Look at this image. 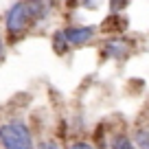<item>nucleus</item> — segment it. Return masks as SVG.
Segmentation results:
<instances>
[{"mask_svg": "<svg viewBox=\"0 0 149 149\" xmlns=\"http://www.w3.org/2000/svg\"><path fill=\"white\" fill-rule=\"evenodd\" d=\"M0 147L2 149H35L33 132L20 118L0 125Z\"/></svg>", "mask_w": 149, "mask_h": 149, "instance_id": "obj_1", "label": "nucleus"}, {"mask_svg": "<svg viewBox=\"0 0 149 149\" xmlns=\"http://www.w3.org/2000/svg\"><path fill=\"white\" fill-rule=\"evenodd\" d=\"M31 24H35V20H33L29 2L26 0L13 2V5L9 7V11H7V15H5V29H7V33H9V37L11 40L22 37Z\"/></svg>", "mask_w": 149, "mask_h": 149, "instance_id": "obj_2", "label": "nucleus"}, {"mask_svg": "<svg viewBox=\"0 0 149 149\" xmlns=\"http://www.w3.org/2000/svg\"><path fill=\"white\" fill-rule=\"evenodd\" d=\"M68 40V44L72 48H81V46H88L97 40L99 35V29L92 26V24H70V26L61 29Z\"/></svg>", "mask_w": 149, "mask_h": 149, "instance_id": "obj_3", "label": "nucleus"}, {"mask_svg": "<svg viewBox=\"0 0 149 149\" xmlns=\"http://www.w3.org/2000/svg\"><path fill=\"white\" fill-rule=\"evenodd\" d=\"M132 53V44L127 42L125 37L121 35H112L107 37L105 42L99 46V55H101V59H114V61H123L127 59Z\"/></svg>", "mask_w": 149, "mask_h": 149, "instance_id": "obj_4", "label": "nucleus"}, {"mask_svg": "<svg viewBox=\"0 0 149 149\" xmlns=\"http://www.w3.org/2000/svg\"><path fill=\"white\" fill-rule=\"evenodd\" d=\"M110 149H136L132 134H127V132H114L110 136Z\"/></svg>", "mask_w": 149, "mask_h": 149, "instance_id": "obj_5", "label": "nucleus"}, {"mask_svg": "<svg viewBox=\"0 0 149 149\" xmlns=\"http://www.w3.org/2000/svg\"><path fill=\"white\" fill-rule=\"evenodd\" d=\"M132 138H134L136 149H149V127L136 125L132 132Z\"/></svg>", "mask_w": 149, "mask_h": 149, "instance_id": "obj_6", "label": "nucleus"}, {"mask_svg": "<svg viewBox=\"0 0 149 149\" xmlns=\"http://www.w3.org/2000/svg\"><path fill=\"white\" fill-rule=\"evenodd\" d=\"M51 44H53V51H55L57 55H66V53H68L70 48H72V46L68 44V40H66L64 31H55V33H53Z\"/></svg>", "mask_w": 149, "mask_h": 149, "instance_id": "obj_7", "label": "nucleus"}, {"mask_svg": "<svg viewBox=\"0 0 149 149\" xmlns=\"http://www.w3.org/2000/svg\"><path fill=\"white\" fill-rule=\"evenodd\" d=\"M132 0H107V7H110V15H118L127 9Z\"/></svg>", "mask_w": 149, "mask_h": 149, "instance_id": "obj_8", "label": "nucleus"}, {"mask_svg": "<svg viewBox=\"0 0 149 149\" xmlns=\"http://www.w3.org/2000/svg\"><path fill=\"white\" fill-rule=\"evenodd\" d=\"M66 149H99L97 145H92L90 140H72L66 145Z\"/></svg>", "mask_w": 149, "mask_h": 149, "instance_id": "obj_9", "label": "nucleus"}, {"mask_svg": "<svg viewBox=\"0 0 149 149\" xmlns=\"http://www.w3.org/2000/svg\"><path fill=\"white\" fill-rule=\"evenodd\" d=\"M35 149H64V147H59V143H55V140H40V143L35 145Z\"/></svg>", "mask_w": 149, "mask_h": 149, "instance_id": "obj_10", "label": "nucleus"}, {"mask_svg": "<svg viewBox=\"0 0 149 149\" xmlns=\"http://www.w3.org/2000/svg\"><path fill=\"white\" fill-rule=\"evenodd\" d=\"M99 2H101V0H79V5L86 7V9H97Z\"/></svg>", "mask_w": 149, "mask_h": 149, "instance_id": "obj_11", "label": "nucleus"}, {"mask_svg": "<svg viewBox=\"0 0 149 149\" xmlns=\"http://www.w3.org/2000/svg\"><path fill=\"white\" fill-rule=\"evenodd\" d=\"M2 57H5V42H2V37H0V61H2Z\"/></svg>", "mask_w": 149, "mask_h": 149, "instance_id": "obj_12", "label": "nucleus"}]
</instances>
